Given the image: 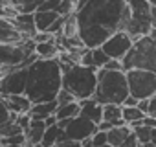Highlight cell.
<instances>
[{"label":"cell","mask_w":156,"mask_h":147,"mask_svg":"<svg viewBox=\"0 0 156 147\" xmlns=\"http://www.w3.org/2000/svg\"><path fill=\"white\" fill-rule=\"evenodd\" d=\"M79 37L87 48L101 46L108 37L127 30L130 8L127 0H90L75 11Z\"/></svg>","instance_id":"cell-1"},{"label":"cell","mask_w":156,"mask_h":147,"mask_svg":"<svg viewBox=\"0 0 156 147\" xmlns=\"http://www.w3.org/2000/svg\"><path fill=\"white\" fill-rule=\"evenodd\" d=\"M62 90V68L59 59H37L28 66L26 96L33 103L57 99Z\"/></svg>","instance_id":"cell-2"},{"label":"cell","mask_w":156,"mask_h":147,"mask_svg":"<svg viewBox=\"0 0 156 147\" xmlns=\"http://www.w3.org/2000/svg\"><path fill=\"white\" fill-rule=\"evenodd\" d=\"M62 88L73 94L77 101L90 99L98 88V68L75 63L62 70Z\"/></svg>","instance_id":"cell-3"},{"label":"cell","mask_w":156,"mask_h":147,"mask_svg":"<svg viewBox=\"0 0 156 147\" xmlns=\"http://www.w3.org/2000/svg\"><path fill=\"white\" fill-rule=\"evenodd\" d=\"M129 96L130 90H129V79L125 70H107V68L98 70V88L94 98L99 103L123 105Z\"/></svg>","instance_id":"cell-4"},{"label":"cell","mask_w":156,"mask_h":147,"mask_svg":"<svg viewBox=\"0 0 156 147\" xmlns=\"http://www.w3.org/2000/svg\"><path fill=\"white\" fill-rule=\"evenodd\" d=\"M123 66L125 70L141 68L156 74V41H152L149 35L134 41V46L123 57Z\"/></svg>","instance_id":"cell-5"},{"label":"cell","mask_w":156,"mask_h":147,"mask_svg":"<svg viewBox=\"0 0 156 147\" xmlns=\"http://www.w3.org/2000/svg\"><path fill=\"white\" fill-rule=\"evenodd\" d=\"M127 2L130 8V20L125 31H129V35L134 41H138L149 35V31L152 30V20H151L152 4L149 0H127Z\"/></svg>","instance_id":"cell-6"},{"label":"cell","mask_w":156,"mask_h":147,"mask_svg":"<svg viewBox=\"0 0 156 147\" xmlns=\"http://www.w3.org/2000/svg\"><path fill=\"white\" fill-rule=\"evenodd\" d=\"M129 79V90L130 96L138 99H151L156 94V74L141 68L125 70Z\"/></svg>","instance_id":"cell-7"},{"label":"cell","mask_w":156,"mask_h":147,"mask_svg":"<svg viewBox=\"0 0 156 147\" xmlns=\"http://www.w3.org/2000/svg\"><path fill=\"white\" fill-rule=\"evenodd\" d=\"M59 125L64 129V136L62 140H77V142H83L85 138H90L98 132V123L83 118V116H77L72 120H61ZM61 140V142H62Z\"/></svg>","instance_id":"cell-8"},{"label":"cell","mask_w":156,"mask_h":147,"mask_svg":"<svg viewBox=\"0 0 156 147\" xmlns=\"http://www.w3.org/2000/svg\"><path fill=\"white\" fill-rule=\"evenodd\" d=\"M26 83H28V68L24 66L11 68L9 72L2 74V77H0V92H2V96L24 94Z\"/></svg>","instance_id":"cell-9"},{"label":"cell","mask_w":156,"mask_h":147,"mask_svg":"<svg viewBox=\"0 0 156 147\" xmlns=\"http://www.w3.org/2000/svg\"><path fill=\"white\" fill-rule=\"evenodd\" d=\"M134 46V39L129 35V31H118V33H114L112 37H108L103 44H101V48L105 50V53L110 57V59H123L129 52H130V48Z\"/></svg>","instance_id":"cell-10"},{"label":"cell","mask_w":156,"mask_h":147,"mask_svg":"<svg viewBox=\"0 0 156 147\" xmlns=\"http://www.w3.org/2000/svg\"><path fill=\"white\" fill-rule=\"evenodd\" d=\"M30 53L26 52L22 41L20 42H11V44H2L0 46V63L2 66H9V68H19L24 64L26 57Z\"/></svg>","instance_id":"cell-11"},{"label":"cell","mask_w":156,"mask_h":147,"mask_svg":"<svg viewBox=\"0 0 156 147\" xmlns=\"http://www.w3.org/2000/svg\"><path fill=\"white\" fill-rule=\"evenodd\" d=\"M4 110H13L17 114H30L33 101L26 94H15V96H2Z\"/></svg>","instance_id":"cell-12"},{"label":"cell","mask_w":156,"mask_h":147,"mask_svg":"<svg viewBox=\"0 0 156 147\" xmlns=\"http://www.w3.org/2000/svg\"><path fill=\"white\" fill-rule=\"evenodd\" d=\"M15 28L22 33L24 39H33L37 35V24H35V13H19L17 17L9 19Z\"/></svg>","instance_id":"cell-13"},{"label":"cell","mask_w":156,"mask_h":147,"mask_svg":"<svg viewBox=\"0 0 156 147\" xmlns=\"http://www.w3.org/2000/svg\"><path fill=\"white\" fill-rule=\"evenodd\" d=\"M81 116L99 125L103 121V103H99L96 98L83 99L81 101Z\"/></svg>","instance_id":"cell-14"},{"label":"cell","mask_w":156,"mask_h":147,"mask_svg":"<svg viewBox=\"0 0 156 147\" xmlns=\"http://www.w3.org/2000/svg\"><path fill=\"white\" fill-rule=\"evenodd\" d=\"M0 41H2V44H11V42L24 41V37L9 19L2 17V20H0Z\"/></svg>","instance_id":"cell-15"},{"label":"cell","mask_w":156,"mask_h":147,"mask_svg":"<svg viewBox=\"0 0 156 147\" xmlns=\"http://www.w3.org/2000/svg\"><path fill=\"white\" fill-rule=\"evenodd\" d=\"M103 120L110 121L114 127L127 125V121L123 120V105H118V103H107V105H103Z\"/></svg>","instance_id":"cell-16"},{"label":"cell","mask_w":156,"mask_h":147,"mask_svg":"<svg viewBox=\"0 0 156 147\" xmlns=\"http://www.w3.org/2000/svg\"><path fill=\"white\" fill-rule=\"evenodd\" d=\"M57 109H59V101H57V99H53V101H44V103H33L30 114H31V118H35V120H46V118L53 116V114L57 112Z\"/></svg>","instance_id":"cell-17"},{"label":"cell","mask_w":156,"mask_h":147,"mask_svg":"<svg viewBox=\"0 0 156 147\" xmlns=\"http://www.w3.org/2000/svg\"><path fill=\"white\" fill-rule=\"evenodd\" d=\"M46 129H48L46 120H35V118H31V123H30V127H28V131H26L28 142H31V143H41L42 138H44Z\"/></svg>","instance_id":"cell-18"},{"label":"cell","mask_w":156,"mask_h":147,"mask_svg":"<svg viewBox=\"0 0 156 147\" xmlns=\"http://www.w3.org/2000/svg\"><path fill=\"white\" fill-rule=\"evenodd\" d=\"M37 55L41 59H55L59 53H61V46L57 42V39H50L46 42H37V48H35Z\"/></svg>","instance_id":"cell-19"},{"label":"cell","mask_w":156,"mask_h":147,"mask_svg":"<svg viewBox=\"0 0 156 147\" xmlns=\"http://www.w3.org/2000/svg\"><path fill=\"white\" fill-rule=\"evenodd\" d=\"M132 132V127L130 125H119V127H114L108 131V143L114 145V147H123L127 138L130 136Z\"/></svg>","instance_id":"cell-20"},{"label":"cell","mask_w":156,"mask_h":147,"mask_svg":"<svg viewBox=\"0 0 156 147\" xmlns=\"http://www.w3.org/2000/svg\"><path fill=\"white\" fill-rule=\"evenodd\" d=\"M61 15L57 11H35V24L39 31H48L50 26L59 19Z\"/></svg>","instance_id":"cell-21"},{"label":"cell","mask_w":156,"mask_h":147,"mask_svg":"<svg viewBox=\"0 0 156 147\" xmlns=\"http://www.w3.org/2000/svg\"><path fill=\"white\" fill-rule=\"evenodd\" d=\"M55 116L59 118V121L81 116V101H72V103H66V105H59Z\"/></svg>","instance_id":"cell-22"},{"label":"cell","mask_w":156,"mask_h":147,"mask_svg":"<svg viewBox=\"0 0 156 147\" xmlns=\"http://www.w3.org/2000/svg\"><path fill=\"white\" fill-rule=\"evenodd\" d=\"M145 116L147 114L140 107H127V105H123V120L127 121V125H130V127L140 125Z\"/></svg>","instance_id":"cell-23"},{"label":"cell","mask_w":156,"mask_h":147,"mask_svg":"<svg viewBox=\"0 0 156 147\" xmlns=\"http://www.w3.org/2000/svg\"><path fill=\"white\" fill-rule=\"evenodd\" d=\"M132 131L136 132V136H138V140H140V145L149 143L151 138H152V127H147V125H141V123H140V125H134Z\"/></svg>","instance_id":"cell-24"},{"label":"cell","mask_w":156,"mask_h":147,"mask_svg":"<svg viewBox=\"0 0 156 147\" xmlns=\"http://www.w3.org/2000/svg\"><path fill=\"white\" fill-rule=\"evenodd\" d=\"M92 50H94V66H96L98 70L105 68V64L110 61V57L105 53V50H103L101 46H98V48H92Z\"/></svg>","instance_id":"cell-25"},{"label":"cell","mask_w":156,"mask_h":147,"mask_svg":"<svg viewBox=\"0 0 156 147\" xmlns=\"http://www.w3.org/2000/svg\"><path fill=\"white\" fill-rule=\"evenodd\" d=\"M75 11H77L75 0H61V6H59V9H57V13H59L61 17H70V15H73Z\"/></svg>","instance_id":"cell-26"},{"label":"cell","mask_w":156,"mask_h":147,"mask_svg":"<svg viewBox=\"0 0 156 147\" xmlns=\"http://www.w3.org/2000/svg\"><path fill=\"white\" fill-rule=\"evenodd\" d=\"M28 142L26 132L24 134H15V136H6L2 138V145H24Z\"/></svg>","instance_id":"cell-27"},{"label":"cell","mask_w":156,"mask_h":147,"mask_svg":"<svg viewBox=\"0 0 156 147\" xmlns=\"http://www.w3.org/2000/svg\"><path fill=\"white\" fill-rule=\"evenodd\" d=\"M79 63L85 64V66H92V68H96V66H94V50L85 46L83 52H81V59H79Z\"/></svg>","instance_id":"cell-28"},{"label":"cell","mask_w":156,"mask_h":147,"mask_svg":"<svg viewBox=\"0 0 156 147\" xmlns=\"http://www.w3.org/2000/svg\"><path fill=\"white\" fill-rule=\"evenodd\" d=\"M92 142H94V147H103V145H107V143H108V132L98 129V132L92 136Z\"/></svg>","instance_id":"cell-29"},{"label":"cell","mask_w":156,"mask_h":147,"mask_svg":"<svg viewBox=\"0 0 156 147\" xmlns=\"http://www.w3.org/2000/svg\"><path fill=\"white\" fill-rule=\"evenodd\" d=\"M61 6V0H42L37 11H57Z\"/></svg>","instance_id":"cell-30"},{"label":"cell","mask_w":156,"mask_h":147,"mask_svg":"<svg viewBox=\"0 0 156 147\" xmlns=\"http://www.w3.org/2000/svg\"><path fill=\"white\" fill-rule=\"evenodd\" d=\"M57 101H59V105H66V103H72V101H77L75 98H73V94H70L68 90H61L59 92V96H57Z\"/></svg>","instance_id":"cell-31"},{"label":"cell","mask_w":156,"mask_h":147,"mask_svg":"<svg viewBox=\"0 0 156 147\" xmlns=\"http://www.w3.org/2000/svg\"><path fill=\"white\" fill-rule=\"evenodd\" d=\"M107 70H125L123 66V59H110L107 64H105Z\"/></svg>","instance_id":"cell-32"},{"label":"cell","mask_w":156,"mask_h":147,"mask_svg":"<svg viewBox=\"0 0 156 147\" xmlns=\"http://www.w3.org/2000/svg\"><path fill=\"white\" fill-rule=\"evenodd\" d=\"M59 147H83V145L77 140H62V142H59Z\"/></svg>","instance_id":"cell-33"},{"label":"cell","mask_w":156,"mask_h":147,"mask_svg":"<svg viewBox=\"0 0 156 147\" xmlns=\"http://www.w3.org/2000/svg\"><path fill=\"white\" fill-rule=\"evenodd\" d=\"M149 116H152V118H156V94L149 99V112H147Z\"/></svg>","instance_id":"cell-34"},{"label":"cell","mask_w":156,"mask_h":147,"mask_svg":"<svg viewBox=\"0 0 156 147\" xmlns=\"http://www.w3.org/2000/svg\"><path fill=\"white\" fill-rule=\"evenodd\" d=\"M141 125H147V127H152V129H154V127H156V118H152V116L147 114V116L141 120Z\"/></svg>","instance_id":"cell-35"},{"label":"cell","mask_w":156,"mask_h":147,"mask_svg":"<svg viewBox=\"0 0 156 147\" xmlns=\"http://www.w3.org/2000/svg\"><path fill=\"white\" fill-rule=\"evenodd\" d=\"M138 103H140V99H138V98L129 96V98L125 99V103H123V105H127V107H138Z\"/></svg>","instance_id":"cell-36"},{"label":"cell","mask_w":156,"mask_h":147,"mask_svg":"<svg viewBox=\"0 0 156 147\" xmlns=\"http://www.w3.org/2000/svg\"><path fill=\"white\" fill-rule=\"evenodd\" d=\"M98 129H99V131H105V132H108L110 129H114V125H112L110 121H105V120H103V121L98 125Z\"/></svg>","instance_id":"cell-37"},{"label":"cell","mask_w":156,"mask_h":147,"mask_svg":"<svg viewBox=\"0 0 156 147\" xmlns=\"http://www.w3.org/2000/svg\"><path fill=\"white\" fill-rule=\"evenodd\" d=\"M138 107H140V109H141V110H143V112L147 114V112H149V99H140Z\"/></svg>","instance_id":"cell-38"},{"label":"cell","mask_w":156,"mask_h":147,"mask_svg":"<svg viewBox=\"0 0 156 147\" xmlns=\"http://www.w3.org/2000/svg\"><path fill=\"white\" fill-rule=\"evenodd\" d=\"M81 145H83V147H94V142H92V136H90V138H85V140L81 142Z\"/></svg>","instance_id":"cell-39"},{"label":"cell","mask_w":156,"mask_h":147,"mask_svg":"<svg viewBox=\"0 0 156 147\" xmlns=\"http://www.w3.org/2000/svg\"><path fill=\"white\" fill-rule=\"evenodd\" d=\"M88 2H90V0H77V2H75V8H77V9H81V8L87 6Z\"/></svg>","instance_id":"cell-40"},{"label":"cell","mask_w":156,"mask_h":147,"mask_svg":"<svg viewBox=\"0 0 156 147\" xmlns=\"http://www.w3.org/2000/svg\"><path fill=\"white\" fill-rule=\"evenodd\" d=\"M151 20H152V28H156V6H152V13H151Z\"/></svg>","instance_id":"cell-41"},{"label":"cell","mask_w":156,"mask_h":147,"mask_svg":"<svg viewBox=\"0 0 156 147\" xmlns=\"http://www.w3.org/2000/svg\"><path fill=\"white\" fill-rule=\"evenodd\" d=\"M149 37H151L152 41H156V28H152V30L149 31Z\"/></svg>","instance_id":"cell-42"},{"label":"cell","mask_w":156,"mask_h":147,"mask_svg":"<svg viewBox=\"0 0 156 147\" xmlns=\"http://www.w3.org/2000/svg\"><path fill=\"white\" fill-rule=\"evenodd\" d=\"M151 142H152V143L156 145V127L152 129V138H151Z\"/></svg>","instance_id":"cell-43"},{"label":"cell","mask_w":156,"mask_h":147,"mask_svg":"<svg viewBox=\"0 0 156 147\" xmlns=\"http://www.w3.org/2000/svg\"><path fill=\"white\" fill-rule=\"evenodd\" d=\"M140 147H156V145H154L152 142H149V143H145V145H140Z\"/></svg>","instance_id":"cell-44"},{"label":"cell","mask_w":156,"mask_h":147,"mask_svg":"<svg viewBox=\"0 0 156 147\" xmlns=\"http://www.w3.org/2000/svg\"><path fill=\"white\" fill-rule=\"evenodd\" d=\"M103 147H114V145H110V143H107V145H103Z\"/></svg>","instance_id":"cell-45"},{"label":"cell","mask_w":156,"mask_h":147,"mask_svg":"<svg viewBox=\"0 0 156 147\" xmlns=\"http://www.w3.org/2000/svg\"><path fill=\"white\" fill-rule=\"evenodd\" d=\"M57 147H59V145H57Z\"/></svg>","instance_id":"cell-46"}]
</instances>
